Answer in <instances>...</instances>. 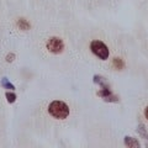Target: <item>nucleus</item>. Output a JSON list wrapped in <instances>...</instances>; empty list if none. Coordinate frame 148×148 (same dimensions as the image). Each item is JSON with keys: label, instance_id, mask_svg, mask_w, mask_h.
I'll use <instances>...</instances> for the list:
<instances>
[{"label": "nucleus", "instance_id": "nucleus-1", "mask_svg": "<svg viewBox=\"0 0 148 148\" xmlns=\"http://www.w3.org/2000/svg\"><path fill=\"white\" fill-rule=\"evenodd\" d=\"M48 114L57 120H64L69 116V106L61 100H54L48 105Z\"/></svg>", "mask_w": 148, "mask_h": 148}, {"label": "nucleus", "instance_id": "nucleus-2", "mask_svg": "<svg viewBox=\"0 0 148 148\" xmlns=\"http://www.w3.org/2000/svg\"><path fill=\"white\" fill-rule=\"evenodd\" d=\"M90 49H91V52L96 56V57L100 58V59H103V61H106V59L109 58L110 52H109L108 46H106L104 42L99 41V40L91 41V43H90Z\"/></svg>", "mask_w": 148, "mask_h": 148}, {"label": "nucleus", "instance_id": "nucleus-3", "mask_svg": "<svg viewBox=\"0 0 148 148\" xmlns=\"http://www.w3.org/2000/svg\"><path fill=\"white\" fill-rule=\"evenodd\" d=\"M47 49L53 54H59L64 51V43L59 37H51L47 41Z\"/></svg>", "mask_w": 148, "mask_h": 148}, {"label": "nucleus", "instance_id": "nucleus-4", "mask_svg": "<svg viewBox=\"0 0 148 148\" xmlns=\"http://www.w3.org/2000/svg\"><path fill=\"white\" fill-rule=\"evenodd\" d=\"M98 95L104 101H106V103H117V101H119V98H117L116 95L112 94V91L110 90L109 86L101 88V89L98 91Z\"/></svg>", "mask_w": 148, "mask_h": 148}, {"label": "nucleus", "instance_id": "nucleus-5", "mask_svg": "<svg viewBox=\"0 0 148 148\" xmlns=\"http://www.w3.org/2000/svg\"><path fill=\"white\" fill-rule=\"evenodd\" d=\"M125 145H126L127 147L130 148H133V147H140V142L136 141V140H133L132 137H130V136H126L125 137Z\"/></svg>", "mask_w": 148, "mask_h": 148}, {"label": "nucleus", "instance_id": "nucleus-6", "mask_svg": "<svg viewBox=\"0 0 148 148\" xmlns=\"http://www.w3.org/2000/svg\"><path fill=\"white\" fill-rule=\"evenodd\" d=\"M92 80H94V83H95V84L100 85L101 88L109 86V84H108V83H106V80H105V78H103L101 75H95L94 78H92Z\"/></svg>", "mask_w": 148, "mask_h": 148}, {"label": "nucleus", "instance_id": "nucleus-7", "mask_svg": "<svg viewBox=\"0 0 148 148\" xmlns=\"http://www.w3.org/2000/svg\"><path fill=\"white\" fill-rule=\"evenodd\" d=\"M1 86H4L5 89H9V90H15V86L9 82L8 78H4V79L1 80Z\"/></svg>", "mask_w": 148, "mask_h": 148}, {"label": "nucleus", "instance_id": "nucleus-8", "mask_svg": "<svg viewBox=\"0 0 148 148\" xmlns=\"http://www.w3.org/2000/svg\"><path fill=\"white\" fill-rule=\"evenodd\" d=\"M112 64H114V67H115V68L119 69V71H120V69H122V68L125 67V63H123V61H122L121 58H115Z\"/></svg>", "mask_w": 148, "mask_h": 148}, {"label": "nucleus", "instance_id": "nucleus-9", "mask_svg": "<svg viewBox=\"0 0 148 148\" xmlns=\"http://www.w3.org/2000/svg\"><path fill=\"white\" fill-rule=\"evenodd\" d=\"M5 96H6V99H8V103H10V104L15 103V100H16V94H15V92L8 91L6 94H5Z\"/></svg>", "mask_w": 148, "mask_h": 148}, {"label": "nucleus", "instance_id": "nucleus-10", "mask_svg": "<svg viewBox=\"0 0 148 148\" xmlns=\"http://www.w3.org/2000/svg\"><path fill=\"white\" fill-rule=\"evenodd\" d=\"M138 133L142 136V137H145L146 140H148V133H147V130H146V127L143 126V125H140L138 126Z\"/></svg>", "mask_w": 148, "mask_h": 148}, {"label": "nucleus", "instance_id": "nucleus-11", "mask_svg": "<svg viewBox=\"0 0 148 148\" xmlns=\"http://www.w3.org/2000/svg\"><path fill=\"white\" fill-rule=\"evenodd\" d=\"M12 58H15V54L10 53V54L8 56V62H12Z\"/></svg>", "mask_w": 148, "mask_h": 148}, {"label": "nucleus", "instance_id": "nucleus-12", "mask_svg": "<svg viewBox=\"0 0 148 148\" xmlns=\"http://www.w3.org/2000/svg\"><path fill=\"white\" fill-rule=\"evenodd\" d=\"M145 116H146V119L148 120V106H147L146 110H145Z\"/></svg>", "mask_w": 148, "mask_h": 148}]
</instances>
